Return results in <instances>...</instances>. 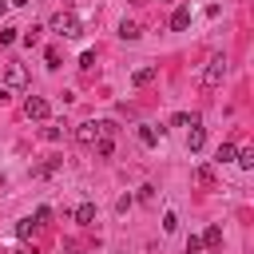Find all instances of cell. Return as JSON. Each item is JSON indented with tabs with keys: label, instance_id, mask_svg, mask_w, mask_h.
Returning <instances> with one entry per match:
<instances>
[{
	"label": "cell",
	"instance_id": "obj_25",
	"mask_svg": "<svg viewBox=\"0 0 254 254\" xmlns=\"http://www.w3.org/2000/svg\"><path fill=\"white\" fill-rule=\"evenodd\" d=\"M48 218H52V206H40V210H36V226H44Z\"/></svg>",
	"mask_w": 254,
	"mask_h": 254
},
{
	"label": "cell",
	"instance_id": "obj_1",
	"mask_svg": "<svg viewBox=\"0 0 254 254\" xmlns=\"http://www.w3.org/2000/svg\"><path fill=\"white\" fill-rule=\"evenodd\" d=\"M48 28H52L56 36H64V40H79V36H83V24H79L75 12H56Z\"/></svg>",
	"mask_w": 254,
	"mask_h": 254
},
{
	"label": "cell",
	"instance_id": "obj_18",
	"mask_svg": "<svg viewBox=\"0 0 254 254\" xmlns=\"http://www.w3.org/2000/svg\"><path fill=\"white\" fill-rule=\"evenodd\" d=\"M139 143H143V147H155V143H159V131H155V127H139Z\"/></svg>",
	"mask_w": 254,
	"mask_h": 254
},
{
	"label": "cell",
	"instance_id": "obj_11",
	"mask_svg": "<svg viewBox=\"0 0 254 254\" xmlns=\"http://www.w3.org/2000/svg\"><path fill=\"white\" fill-rule=\"evenodd\" d=\"M91 151H95V155H99V159H107V155H111V151H115V143H111V135H99V139H95V143H91Z\"/></svg>",
	"mask_w": 254,
	"mask_h": 254
},
{
	"label": "cell",
	"instance_id": "obj_23",
	"mask_svg": "<svg viewBox=\"0 0 254 254\" xmlns=\"http://www.w3.org/2000/svg\"><path fill=\"white\" fill-rule=\"evenodd\" d=\"M139 202L151 206V202H155V187H139Z\"/></svg>",
	"mask_w": 254,
	"mask_h": 254
},
{
	"label": "cell",
	"instance_id": "obj_20",
	"mask_svg": "<svg viewBox=\"0 0 254 254\" xmlns=\"http://www.w3.org/2000/svg\"><path fill=\"white\" fill-rule=\"evenodd\" d=\"M163 230H167V234H171V230H179V214H175V210H167V214H163Z\"/></svg>",
	"mask_w": 254,
	"mask_h": 254
},
{
	"label": "cell",
	"instance_id": "obj_22",
	"mask_svg": "<svg viewBox=\"0 0 254 254\" xmlns=\"http://www.w3.org/2000/svg\"><path fill=\"white\" fill-rule=\"evenodd\" d=\"M16 32H20V28H0V44H16V40H20Z\"/></svg>",
	"mask_w": 254,
	"mask_h": 254
},
{
	"label": "cell",
	"instance_id": "obj_29",
	"mask_svg": "<svg viewBox=\"0 0 254 254\" xmlns=\"http://www.w3.org/2000/svg\"><path fill=\"white\" fill-rule=\"evenodd\" d=\"M8 4H16V8H24V4H32V0H8Z\"/></svg>",
	"mask_w": 254,
	"mask_h": 254
},
{
	"label": "cell",
	"instance_id": "obj_30",
	"mask_svg": "<svg viewBox=\"0 0 254 254\" xmlns=\"http://www.w3.org/2000/svg\"><path fill=\"white\" fill-rule=\"evenodd\" d=\"M0 187H4V171H0Z\"/></svg>",
	"mask_w": 254,
	"mask_h": 254
},
{
	"label": "cell",
	"instance_id": "obj_26",
	"mask_svg": "<svg viewBox=\"0 0 254 254\" xmlns=\"http://www.w3.org/2000/svg\"><path fill=\"white\" fill-rule=\"evenodd\" d=\"M44 139H52V143H56V139H64V131H60V127H44Z\"/></svg>",
	"mask_w": 254,
	"mask_h": 254
},
{
	"label": "cell",
	"instance_id": "obj_13",
	"mask_svg": "<svg viewBox=\"0 0 254 254\" xmlns=\"http://www.w3.org/2000/svg\"><path fill=\"white\" fill-rule=\"evenodd\" d=\"M36 230H40V226H36V218H20V222H16V238H32Z\"/></svg>",
	"mask_w": 254,
	"mask_h": 254
},
{
	"label": "cell",
	"instance_id": "obj_24",
	"mask_svg": "<svg viewBox=\"0 0 254 254\" xmlns=\"http://www.w3.org/2000/svg\"><path fill=\"white\" fill-rule=\"evenodd\" d=\"M44 60H48V67H60V52H56V48H48V52H44Z\"/></svg>",
	"mask_w": 254,
	"mask_h": 254
},
{
	"label": "cell",
	"instance_id": "obj_8",
	"mask_svg": "<svg viewBox=\"0 0 254 254\" xmlns=\"http://www.w3.org/2000/svg\"><path fill=\"white\" fill-rule=\"evenodd\" d=\"M75 222H79V226H91V222H95V202H79V206H75Z\"/></svg>",
	"mask_w": 254,
	"mask_h": 254
},
{
	"label": "cell",
	"instance_id": "obj_10",
	"mask_svg": "<svg viewBox=\"0 0 254 254\" xmlns=\"http://www.w3.org/2000/svg\"><path fill=\"white\" fill-rule=\"evenodd\" d=\"M60 167H64V159H48V163H40V167H36L32 175H36V179H52V175H56Z\"/></svg>",
	"mask_w": 254,
	"mask_h": 254
},
{
	"label": "cell",
	"instance_id": "obj_21",
	"mask_svg": "<svg viewBox=\"0 0 254 254\" xmlns=\"http://www.w3.org/2000/svg\"><path fill=\"white\" fill-rule=\"evenodd\" d=\"M183 254H202V238H198V234H190V238H187V250H183Z\"/></svg>",
	"mask_w": 254,
	"mask_h": 254
},
{
	"label": "cell",
	"instance_id": "obj_19",
	"mask_svg": "<svg viewBox=\"0 0 254 254\" xmlns=\"http://www.w3.org/2000/svg\"><path fill=\"white\" fill-rule=\"evenodd\" d=\"M234 163H238L242 171H250V167H254V151H234Z\"/></svg>",
	"mask_w": 254,
	"mask_h": 254
},
{
	"label": "cell",
	"instance_id": "obj_3",
	"mask_svg": "<svg viewBox=\"0 0 254 254\" xmlns=\"http://www.w3.org/2000/svg\"><path fill=\"white\" fill-rule=\"evenodd\" d=\"M4 83H8V91H24V87H28V71H24L20 64H8V67H4Z\"/></svg>",
	"mask_w": 254,
	"mask_h": 254
},
{
	"label": "cell",
	"instance_id": "obj_15",
	"mask_svg": "<svg viewBox=\"0 0 254 254\" xmlns=\"http://www.w3.org/2000/svg\"><path fill=\"white\" fill-rule=\"evenodd\" d=\"M234 151H238L234 143H222V147L214 151V163H218V167H222V163H230V159H234Z\"/></svg>",
	"mask_w": 254,
	"mask_h": 254
},
{
	"label": "cell",
	"instance_id": "obj_16",
	"mask_svg": "<svg viewBox=\"0 0 254 254\" xmlns=\"http://www.w3.org/2000/svg\"><path fill=\"white\" fill-rule=\"evenodd\" d=\"M194 183H202V187H214V167H194Z\"/></svg>",
	"mask_w": 254,
	"mask_h": 254
},
{
	"label": "cell",
	"instance_id": "obj_27",
	"mask_svg": "<svg viewBox=\"0 0 254 254\" xmlns=\"http://www.w3.org/2000/svg\"><path fill=\"white\" fill-rule=\"evenodd\" d=\"M8 99H12V91H8V87H0V107H4Z\"/></svg>",
	"mask_w": 254,
	"mask_h": 254
},
{
	"label": "cell",
	"instance_id": "obj_6",
	"mask_svg": "<svg viewBox=\"0 0 254 254\" xmlns=\"http://www.w3.org/2000/svg\"><path fill=\"white\" fill-rule=\"evenodd\" d=\"M183 28H190V8L187 4L171 12V32H183Z\"/></svg>",
	"mask_w": 254,
	"mask_h": 254
},
{
	"label": "cell",
	"instance_id": "obj_5",
	"mask_svg": "<svg viewBox=\"0 0 254 254\" xmlns=\"http://www.w3.org/2000/svg\"><path fill=\"white\" fill-rule=\"evenodd\" d=\"M99 135H103V131H99V123H95V119H87V123H79V127H75V143H83V147H91Z\"/></svg>",
	"mask_w": 254,
	"mask_h": 254
},
{
	"label": "cell",
	"instance_id": "obj_28",
	"mask_svg": "<svg viewBox=\"0 0 254 254\" xmlns=\"http://www.w3.org/2000/svg\"><path fill=\"white\" fill-rule=\"evenodd\" d=\"M8 8H12V4H8V0H0V20L8 16Z\"/></svg>",
	"mask_w": 254,
	"mask_h": 254
},
{
	"label": "cell",
	"instance_id": "obj_14",
	"mask_svg": "<svg viewBox=\"0 0 254 254\" xmlns=\"http://www.w3.org/2000/svg\"><path fill=\"white\" fill-rule=\"evenodd\" d=\"M202 246H222V226H206V234H198Z\"/></svg>",
	"mask_w": 254,
	"mask_h": 254
},
{
	"label": "cell",
	"instance_id": "obj_17",
	"mask_svg": "<svg viewBox=\"0 0 254 254\" xmlns=\"http://www.w3.org/2000/svg\"><path fill=\"white\" fill-rule=\"evenodd\" d=\"M40 32H44V28H24L20 44H24V48H36V44H40Z\"/></svg>",
	"mask_w": 254,
	"mask_h": 254
},
{
	"label": "cell",
	"instance_id": "obj_7",
	"mask_svg": "<svg viewBox=\"0 0 254 254\" xmlns=\"http://www.w3.org/2000/svg\"><path fill=\"white\" fill-rule=\"evenodd\" d=\"M155 75H159V67H155V64H147V67H135V75H131V83H135V87H147V83H151Z\"/></svg>",
	"mask_w": 254,
	"mask_h": 254
},
{
	"label": "cell",
	"instance_id": "obj_2",
	"mask_svg": "<svg viewBox=\"0 0 254 254\" xmlns=\"http://www.w3.org/2000/svg\"><path fill=\"white\" fill-rule=\"evenodd\" d=\"M222 75H226V56H210L202 67V87H218Z\"/></svg>",
	"mask_w": 254,
	"mask_h": 254
},
{
	"label": "cell",
	"instance_id": "obj_4",
	"mask_svg": "<svg viewBox=\"0 0 254 254\" xmlns=\"http://www.w3.org/2000/svg\"><path fill=\"white\" fill-rule=\"evenodd\" d=\"M48 111H52V107H48L44 95H28V99H24V115H28V119H48Z\"/></svg>",
	"mask_w": 254,
	"mask_h": 254
},
{
	"label": "cell",
	"instance_id": "obj_12",
	"mask_svg": "<svg viewBox=\"0 0 254 254\" xmlns=\"http://www.w3.org/2000/svg\"><path fill=\"white\" fill-rule=\"evenodd\" d=\"M119 40H127V44L139 40V24H135V20H123V24H119Z\"/></svg>",
	"mask_w": 254,
	"mask_h": 254
},
{
	"label": "cell",
	"instance_id": "obj_9",
	"mask_svg": "<svg viewBox=\"0 0 254 254\" xmlns=\"http://www.w3.org/2000/svg\"><path fill=\"white\" fill-rule=\"evenodd\" d=\"M202 143H206V131L194 123V127H190V135H187V151H202Z\"/></svg>",
	"mask_w": 254,
	"mask_h": 254
}]
</instances>
